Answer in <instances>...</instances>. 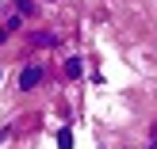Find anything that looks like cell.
<instances>
[{"label": "cell", "instance_id": "1", "mask_svg": "<svg viewBox=\"0 0 157 149\" xmlns=\"http://www.w3.org/2000/svg\"><path fill=\"white\" fill-rule=\"evenodd\" d=\"M38 84H42V69H38V65H27V69H23V76H19V88L31 92V88H38Z\"/></svg>", "mask_w": 157, "mask_h": 149}, {"label": "cell", "instance_id": "2", "mask_svg": "<svg viewBox=\"0 0 157 149\" xmlns=\"http://www.w3.org/2000/svg\"><path fill=\"white\" fill-rule=\"evenodd\" d=\"M58 149H73V134H69V130L58 134Z\"/></svg>", "mask_w": 157, "mask_h": 149}, {"label": "cell", "instance_id": "3", "mask_svg": "<svg viewBox=\"0 0 157 149\" xmlns=\"http://www.w3.org/2000/svg\"><path fill=\"white\" fill-rule=\"evenodd\" d=\"M65 76H81V61H65Z\"/></svg>", "mask_w": 157, "mask_h": 149}]
</instances>
